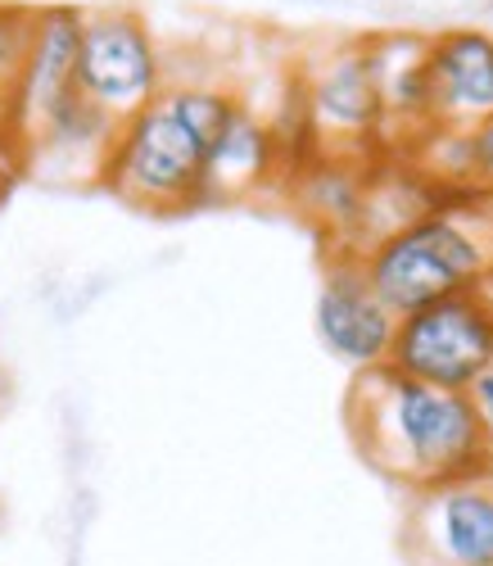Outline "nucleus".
Listing matches in <instances>:
<instances>
[{
	"mask_svg": "<svg viewBox=\"0 0 493 566\" xmlns=\"http://www.w3.org/2000/svg\"><path fill=\"white\" fill-rule=\"evenodd\" d=\"M344 421L367 467L412 494L493 476V440L466 390L426 386L389 363L367 367L349 386Z\"/></svg>",
	"mask_w": 493,
	"mask_h": 566,
	"instance_id": "nucleus-1",
	"label": "nucleus"
},
{
	"mask_svg": "<svg viewBox=\"0 0 493 566\" xmlns=\"http://www.w3.org/2000/svg\"><path fill=\"white\" fill-rule=\"evenodd\" d=\"M240 101L213 86H168L118 127L105 186L136 209H190L204 200V172Z\"/></svg>",
	"mask_w": 493,
	"mask_h": 566,
	"instance_id": "nucleus-2",
	"label": "nucleus"
},
{
	"mask_svg": "<svg viewBox=\"0 0 493 566\" xmlns=\"http://www.w3.org/2000/svg\"><path fill=\"white\" fill-rule=\"evenodd\" d=\"M358 259L385 308L408 317L434 300L489 286L493 231L480 209H434Z\"/></svg>",
	"mask_w": 493,
	"mask_h": 566,
	"instance_id": "nucleus-3",
	"label": "nucleus"
},
{
	"mask_svg": "<svg viewBox=\"0 0 493 566\" xmlns=\"http://www.w3.org/2000/svg\"><path fill=\"white\" fill-rule=\"evenodd\" d=\"M389 367L439 390H471L493 367V295L466 291L399 317Z\"/></svg>",
	"mask_w": 493,
	"mask_h": 566,
	"instance_id": "nucleus-4",
	"label": "nucleus"
},
{
	"mask_svg": "<svg viewBox=\"0 0 493 566\" xmlns=\"http://www.w3.org/2000/svg\"><path fill=\"white\" fill-rule=\"evenodd\" d=\"M77 86L82 96L105 109L118 127L150 105L164 91V64L140 14L132 10H95L82 14L77 45Z\"/></svg>",
	"mask_w": 493,
	"mask_h": 566,
	"instance_id": "nucleus-5",
	"label": "nucleus"
},
{
	"mask_svg": "<svg viewBox=\"0 0 493 566\" xmlns=\"http://www.w3.org/2000/svg\"><path fill=\"white\" fill-rule=\"evenodd\" d=\"M403 557L408 566H493V476L412 494Z\"/></svg>",
	"mask_w": 493,
	"mask_h": 566,
	"instance_id": "nucleus-6",
	"label": "nucleus"
},
{
	"mask_svg": "<svg viewBox=\"0 0 493 566\" xmlns=\"http://www.w3.org/2000/svg\"><path fill=\"white\" fill-rule=\"evenodd\" d=\"M317 332H322V340L335 358L354 363L358 371L389 363L394 332H399V313H389L385 300L371 291L358 254H344L331 268L322 300H317Z\"/></svg>",
	"mask_w": 493,
	"mask_h": 566,
	"instance_id": "nucleus-7",
	"label": "nucleus"
},
{
	"mask_svg": "<svg viewBox=\"0 0 493 566\" xmlns=\"http://www.w3.org/2000/svg\"><path fill=\"white\" fill-rule=\"evenodd\" d=\"M484 118H493V36L480 28L430 36V123L475 132Z\"/></svg>",
	"mask_w": 493,
	"mask_h": 566,
	"instance_id": "nucleus-8",
	"label": "nucleus"
},
{
	"mask_svg": "<svg viewBox=\"0 0 493 566\" xmlns=\"http://www.w3.org/2000/svg\"><path fill=\"white\" fill-rule=\"evenodd\" d=\"M77 45H82V10L73 6H45L36 19V41L28 55V73L19 86V109H14V136L23 146L41 136L51 123L55 105L77 82Z\"/></svg>",
	"mask_w": 493,
	"mask_h": 566,
	"instance_id": "nucleus-9",
	"label": "nucleus"
},
{
	"mask_svg": "<svg viewBox=\"0 0 493 566\" xmlns=\"http://www.w3.org/2000/svg\"><path fill=\"white\" fill-rule=\"evenodd\" d=\"M308 109H313V127H317L322 150H339V146H349V140H376L380 136L385 101H380L367 45L326 64V73L308 86Z\"/></svg>",
	"mask_w": 493,
	"mask_h": 566,
	"instance_id": "nucleus-10",
	"label": "nucleus"
},
{
	"mask_svg": "<svg viewBox=\"0 0 493 566\" xmlns=\"http://www.w3.org/2000/svg\"><path fill=\"white\" fill-rule=\"evenodd\" d=\"M276 136L268 123H259L250 109H235L227 132L218 136V146L209 155V172H204V200H235L244 191H254L259 181H268V172H276Z\"/></svg>",
	"mask_w": 493,
	"mask_h": 566,
	"instance_id": "nucleus-11",
	"label": "nucleus"
},
{
	"mask_svg": "<svg viewBox=\"0 0 493 566\" xmlns=\"http://www.w3.org/2000/svg\"><path fill=\"white\" fill-rule=\"evenodd\" d=\"M41 10L28 6H0V127L14 136V109H19V86L28 73V55L36 41Z\"/></svg>",
	"mask_w": 493,
	"mask_h": 566,
	"instance_id": "nucleus-12",
	"label": "nucleus"
},
{
	"mask_svg": "<svg viewBox=\"0 0 493 566\" xmlns=\"http://www.w3.org/2000/svg\"><path fill=\"white\" fill-rule=\"evenodd\" d=\"M471 172L484 191H493V118H484L471 132Z\"/></svg>",
	"mask_w": 493,
	"mask_h": 566,
	"instance_id": "nucleus-13",
	"label": "nucleus"
},
{
	"mask_svg": "<svg viewBox=\"0 0 493 566\" xmlns=\"http://www.w3.org/2000/svg\"><path fill=\"white\" fill-rule=\"evenodd\" d=\"M466 395L475 399V408H480V417H484V431H489V440H493V367L480 376V381H475Z\"/></svg>",
	"mask_w": 493,
	"mask_h": 566,
	"instance_id": "nucleus-14",
	"label": "nucleus"
},
{
	"mask_svg": "<svg viewBox=\"0 0 493 566\" xmlns=\"http://www.w3.org/2000/svg\"><path fill=\"white\" fill-rule=\"evenodd\" d=\"M0 403H6V371H0Z\"/></svg>",
	"mask_w": 493,
	"mask_h": 566,
	"instance_id": "nucleus-15",
	"label": "nucleus"
}]
</instances>
